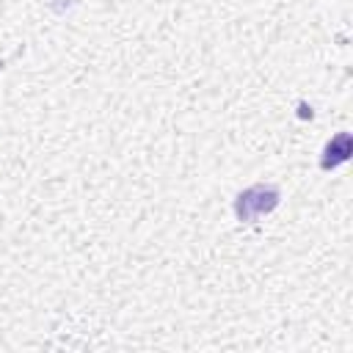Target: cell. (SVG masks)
I'll return each mask as SVG.
<instances>
[{"label": "cell", "instance_id": "cell-1", "mask_svg": "<svg viewBox=\"0 0 353 353\" xmlns=\"http://www.w3.org/2000/svg\"><path fill=\"white\" fill-rule=\"evenodd\" d=\"M279 201H281V193H279L276 185H251V188H245V190L237 193V199H234V215L243 223H254L256 218L273 212L279 207Z\"/></svg>", "mask_w": 353, "mask_h": 353}, {"label": "cell", "instance_id": "cell-2", "mask_svg": "<svg viewBox=\"0 0 353 353\" xmlns=\"http://www.w3.org/2000/svg\"><path fill=\"white\" fill-rule=\"evenodd\" d=\"M350 146H353L350 132H339V135H334V138L325 143V149H323L320 168H323V171H331V168L347 163V157H350Z\"/></svg>", "mask_w": 353, "mask_h": 353}]
</instances>
